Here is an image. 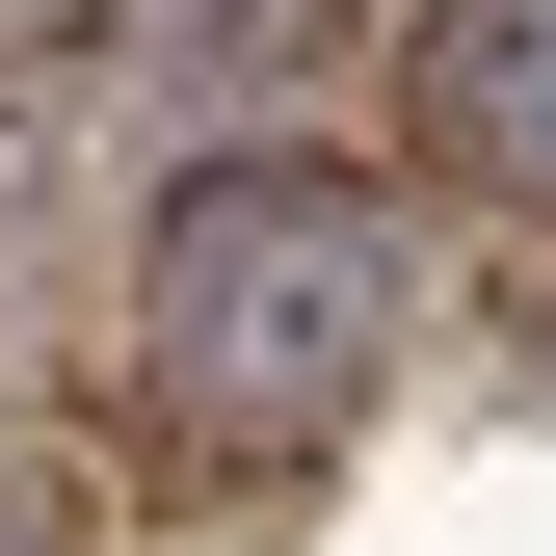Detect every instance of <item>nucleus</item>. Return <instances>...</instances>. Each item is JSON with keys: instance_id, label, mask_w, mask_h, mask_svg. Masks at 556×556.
I'll list each match as a JSON object with an SVG mask.
<instances>
[{"instance_id": "f03ea898", "label": "nucleus", "mask_w": 556, "mask_h": 556, "mask_svg": "<svg viewBox=\"0 0 556 556\" xmlns=\"http://www.w3.org/2000/svg\"><path fill=\"white\" fill-rule=\"evenodd\" d=\"M397 132H425V186L556 239V0H425L397 27Z\"/></svg>"}, {"instance_id": "f257e3e1", "label": "nucleus", "mask_w": 556, "mask_h": 556, "mask_svg": "<svg viewBox=\"0 0 556 556\" xmlns=\"http://www.w3.org/2000/svg\"><path fill=\"white\" fill-rule=\"evenodd\" d=\"M371 371H397V213L318 160H186L132 239V397L213 477H292Z\"/></svg>"}]
</instances>
